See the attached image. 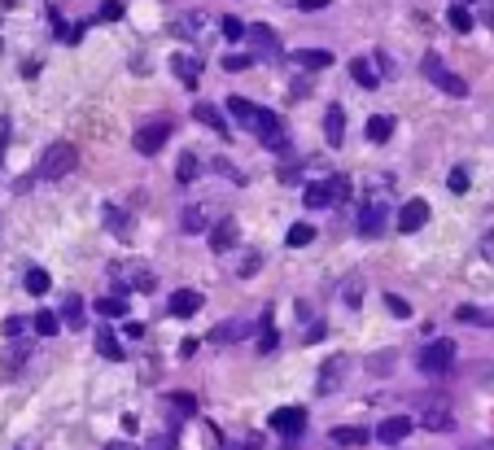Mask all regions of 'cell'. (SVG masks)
<instances>
[{"instance_id": "1", "label": "cell", "mask_w": 494, "mask_h": 450, "mask_svg": "<svg viewBox=\"0 0 494 450\" xmlns=\"http://www.w3.org/2000/svg\"><path fill=\"white\" fill-rule=\"evenodd\" d=\"M416 363H420V372H424V376H447V372L455 368V341L437 337V341H429V345H420Z\"/></svg>"}, {"instance_id": "2", "label": "cell", "mask_w": 494, "mask_h": 450, "mask_svg": "<svg viewBox=\"0 0 494 450\" xmlns=\"http://www.w3.org/2000/svg\"><path fill=\"white\" fill-rule=\"evenodd\" d=\"M75 162H79L75 144H70V140H53V144L44 149V158H40V179H61V175H70Z\"/></svg>"}, {"instance_id": "3", "label": "cell", "mask_w": 494, "mask_h": 450, "mask_svg": "<svg viewBox=\"0 0 494 450\" xmlns=\"http://www.w3.org/2000/svg\"><path fill=\"white\" fill-rule=\"evenodd\" d=\"M420 75L429 79V83H437V88L447 92V96H468V83L459 79V75H451V70H447V61H442L437 53H424V57H420Z\"/></svg>"}, {"instance_id": "4", "label": "cell", "mask_w": 494, "mask_h": 450, "mask_svg": "<svg viewBox=\"0 0 494 450\" xmlns=\"http://www.w3.org/2000/svg\"><path fill=\"white\" fill-rule=\"evenodd\" d=\"M167 136H171V127L167 123H144L136 136H131V144H136V153H144V158H154L162 144H167Z\"/></svg>"}, {"instance_id": "5", "label": "cell", "mask_w": 494, "mask_h": 450, "mask_svg": "<svg viewBox=\"0 0 494 450\" xmlns=\"http://www.w3.org/2000/svg\"><path fill=\"white\" fill-rule=\"evenodd\" d=\"M385 219H389L385 202H364V210H359V237L376 241V237H381V232H385Z\"/></svg>"}, {"instance_id": "6", "label": "cell", "mask_w": 494, "mask_h": 450, "mask_svg": "<svg viewBox=\"0 0 494 450\" xmlns=\"http://www.w3.org/2000/svg\"><path fill=\"white\" fill-rule=\"evenodd\" d=\"M254 131H258V140L267 144V149H285V123H280V114H276V110H258Z\"/></svg>"}, {"instance_id": "7", "label": "cell", "mask_w": 494, "mask_h": 450, "mask_svg": "<svg viewBox=\"0 0 494 450\" xmlns=\"http://www.w3.org/2000/svg\"><path fill=\"white\" fill-rule=\"evenodd\" d=\"M345 368H350V363H345V354H328L324 368H320V380H315V393H337Z\"/></svg>"}, {"instance_id": "8", "label": "cell", "mask_w": 494, "mask_h": 450, "mask_svg": "<svg viewBox=\"0 0 494 450\" xmlns=\"http://www.w3.org/2000/svg\"><path fill=\"white\" fill-rule=\"evenodd\" d=\"M206 306V297L197 293V289H179V293H171V302H167V315H175V320H193L197 310Z\"/></svg>"}, {"instance_id": "9", "label": "cell", "mask_w": 494, "mask_h": 450, "mask_svg": "<svg viewBox=\"0 0 494 450\" xmlns=\"http://www.w3.org/2000/svg\"><path fill=\"white\" fill-rule=\"evenodd\" d=\"M271 428L285 433V437H298L306 428V411L302 407H280V411H271Z\"/></svg>"}, {"instance_id": "10", "label": "cell", "mask_w": 494, "mask_h": 450, "mask_svg": "<svg viewBox=\"0 0 494 450\" xmlns=\"http://www.w3.org/2000/svg\"><path fill=\"white\" fill-rule=\"evenodd\" d=\"M411 428H416V420H411V415H389V420H381V428H376V442H381V446H394V442L411 437Z\"/></svg>"}, {"instance_id": "11", "label": "cell", "mask_w": 494, "mask_h": 450, "mask_svg": "<svg viewBox=\"0 0 494 450\" xmlns=\"http://www.w3.org/2000/svg\"><path fill=\"white\" fill-rule=\"evenodd\" d=\"M420 428H429V433H451L455 428V415L447 403H429L420 411Z\"/></svg>"}, {"instance_id": "12", "label": "cell", "mask_w": 494, "mask_h": 450, "mask_svg": "<svg viewBox=\"0 0 494 450\" xmlns=\"http://www.w3.org/2000/svg\"><path fill=\"white\" fill-rule=\"evenodd\" d=\"M179 227H184L188 237H197V232H210V206H206V202H188L184 214H179Z\"/></svg>"}, {"instance_id": "13", "label": "cell", "mask_w": 494, "mask_h": 450, "mask_svg": "<svg viewBox=\"0 0 494 450\" xmlns=\"http://www.w3.org/2000/svg\"><path fill=\"white\" fill-rule=\"evenodd\" d=\"M206 22H210V18H206L202 9H188V13H179V18H175L171 31H175V36H184V40H202V36H206Z\"/></svg>"}, {"instance_id": "14", "label": "cell", "mask_w": 494, "mask_h": 450, "mask_svg": "<svg viewBox=\"0 0 494 450\" xmlns=\"http://www.w3.org/2000/svg\"><path fill=\"white\" fill-rule=\"evenodd\" d=\"M193 119L202 123V127H210V131H219V136H232L227 119H223V114H219L215 105H210V101H197V105H193Z\"/></svg>"}, {"instance_id": "15", "label": "cell", "mask_w": 494, "mask_h": 450, "mask_svg": "<svg viewBox=\"0 0 494 450\" xmlns=\"http://www.w3.org/2000/svg\"><path fill=\"white\" fill-rule=\"evenodd\" d=\"M171 70H175V79L184 83V88H197V79H202V61L188 57V53H175L171 57Z\"/></svg>"}, {"instance_id": "16", "label": "cell", "mask_w": 494, "mask_h": 450, "mask_svg": "<svg viewBox=\"0 0 494 450\" xmlns=\"http://www.w3.org/2000/svg\"><path fill=\"white\" fill-rule=\"evenodd\" d=\"M237 237H241L237 219H219L215 227H210V249H215V254H223V249H232V245H237Z\"/></svg>"}, {"instance_id": "17", "label": "cell", "mask_w": 494, "mask_h": 450, "mask_svg": "<svg viewBox=\"0 0 494 450\" xmlns=\"http://www.w3.org/2000/svg\"><path fill=\"white\" fill-rule=\"evenodd\" d=\"M324 136H328V144H333V149L345 144V110L341 105H328V114H324Z\"/></svg>"}, {"instance_id": "18", "label": "cell", "mask_w": 494, "mask_h": 450, "mask_svg": "<svg viewBox=\"0 0 494 450\" xmlns=\"http://www.w3.org/2000/svg\"><path fill=\"white\" fill-rule=\"evenodd\" d=\"M424 223H429V206H424V202H407L403 214H398V232H420Z\"/></svg>"}, {"instance_id": "19", "label": "cell", "mask_w": 494, "mask_h": 450, "mask_svg": "<svg viewBox=\"0 0 494 450\" xmlns=\"http://www.w3.org/2000/svg\"><path fill=\"white\" fill-rule=\"evenodd\" d=\"M276 345H280V332H276V315L267 306V310H262V320H258V350H262V354H271Z\"/></svg>"}, {"instance_id": "20", "label": "cell", "mask_w": 494, "mask_h": 450, "mask_svg": "<svg viewBox=\"0 0 494 450\" xmlns=\"http://www.w3.org/2000/svg\"><path fill=\"white\" fill-rule=\"evenodd\" d=\"M245 332H250V328H245V320H223L219 328H210V341H215V345H232V341L245 337Z\"/></svg>"}, {"instance_id": "21", "label": "cell", "mask_w": 494, "mask_h": 450, "mask_svg": "<svg viewBox=\"0 0 494 450\" xmlns=\"http://www.w3.org/2000/svg\"><path fill=\"white\" fill-rule=\"evenodd\" d=\"M293 61H298L302 70H328V66H333V53H328V48H302V53H293Z\"/></svg>"}, {"instance_id": "22", "label": "cell", "mask_w": 494, "mask_h": 450, "mask_svg": "<svg viewBox=\"0 0 494 450\" xmlns=\"http://www.w3.org/2000/svg\"><path fill=\"white\" fill-rule=\"evenodd\" d=\"M245 40H250V44L258 48V53H276V48H280L276 31H271V27H262V22H254L250 31H245Z\"/></svg>"}, {"instance_id": "23", "label": "cell", "mask_w": 494, "mask_h": 450, "mask_svg": "<svg viewBox=\"0 0 494 450\" xmlns=\"http://www.w3.org/2000/svg\"><path fill=\"white\" fill-rule=\"evenodd\" d=\"M227 114H232L237 123H245V127H254V123H258V105H250L245 96H227Z\"/></svg>"}, {"instance_id": "24", "label": "cell", "mask_w": 494, "mask_h": 450, "mask_svg": "<svg viewBox=\"0 0 494 450\" xmlns=\"http://www.w3.org/2000/svg\"><path fill=\"white\" fill-rule=\"evenodd\" d=\"M389 136H394V119H389V114H372V119H368V140L385 144Z\"/></svg>"}, {"instance_id": "25", "label": "cell", "mask_w": 494, "mask_h": 450, "mask_svg": "<svg viewBox=\"0 0 494 450\" xmlns=\"http://www.w3.org/2000/svg\"><path fill=\"white\" fill-rule=\"evenodd\" d=\"M328 437H333V446H345V450H354V446H364L368 442V428H333V433H328Z\"/></svg>"}, {"instance_id": "26", "label": "cell", "mask_w": 494, "mask_h": 450, "mask_svg": "<svg viewBox=\"0 0 494 450\" xmlns=\"http://www.w3.org/2000/svg\"><path fill=\"white\" fill-rule=\"evenodd\" d=\"M350 79L359 88H376V83H381V70H376L372 61H350Z\"/></svg>"}, {"instance_id": "27", "label": "cell", "mask_w": 494, "mask_h": 450, "mask_svg": "<svg viewBox=\"0 0 494 450\" xmlns=\"http://www.w3.org/2000/svg\"><path fill=\"white\" fill-rule=\"evenodd\" d=\"M31 328H36L40 337H57V332H61V315H53V310H36Z\"/></svg>"}, {"instance_id": "28", "label": "cell", "mask_w": 494, "mask_h": 450, "mask_svg": "<svg viewBox=\"0 0 494 450\" xmlns=\"http://www.w3.org/2000/svg\"><path fill=\"white\" fill-rule=\"evenodd\" d=\"M455 320H459V324H477V328H490V324H494V310H477V306H455Z\"/></svg>"}, {"instance_id": "29", "label": "cell", "mask_w": 494, "mask_h": 450, "mask_svg": "<svg viewBox=\"0 0 494 450\" xmlns=\"http://www.w3.org/2000/svg\"><path fill=\"white\" fill-rule=\"evenodd\" d=\"M61 324H70V328H79V324H84V297H66V302H61Z\"/></svg>"}, {"instance_id": "30", "label": "cell", "mask_w": 494, "mask_h": 450, "mask_svg": "<svg viewBox=\"0 0 494 450\" xmlns=\"http://www.w3.org/2000/svg\"><path fill=\"white\" fill-rule=\"evenodd\" d=\"M197 175H202V166H197V153H179V166H175V179H179V184H193Z\"/></svg>"}, {"instance_id": "31", "label": "cell", "mask_w": 494, "mask_h": 450, "mask_svg": "<svg viewBox=\"0 0 494 450\" xmlns=\"http://www.w3.org/2000/svg\"><path fill=\"white\" fill-rule=\"evenodd\" d=\"M96 310H101L105 320H123V315H127V297L110 293V297H101V302H96Z\"/></svg>"}, {"instance_id": "32", "label": "cell", "mask_w": 494, "mask_h": 450, "mask_svg": "<svg viewBox=\"0 0 494 450\" xmlns=\"http://www.w3.org/2000/svg\"><path fill=\"white\" fill-rule=\"evenodd\" d=\"M96 350H101L110 363H119V359H123V345H119V337H114L110 328H101V337H96Z\"/></svg>"}, {"instance_id": "33", "label": "cell", "mask_w": 494, "mask_h": 450, "mask_svg": "<svg viewBox=\"0 0 494 450\" xmlns=\"http://www.w3.org/2000/svg\"><path fill=\"white\" fill-rule=\"evenodd\" d=\"M27 354H31V341H18V345H9V350H5V372H18L22 363H27Z\"/></svg>"}, {"instance_id": "34", "label": "cell", "mask_w": 494, "mask_h": 450, "mask_svg": "<svg viewBox=\"0 0 494 450\" xmlns=\"http://www.w3.org/2000/svg\"><path fill=\"white\" fill-rule=\"evenodd\" d=\"M22 285H27V293H31V297L48 293V271H40V267H31V271L22 276Z\"/></svg>"}, {"instance_id": "35", "label": "cell", "mask_w": 494, "mask_h": 450, "mask_svg": "<svg viewBox=\"0 0 494 450\" xmlns=\"http://www.w3.org/2000/svg\"><path fill=\"white\" fill-rule=\"evenodd\" d=\"M302 202H306L310 210H320V206H333V197H328V184H310V188L302 193Z\"/></svg>"}, {"instance_id": "36", "label": "cell", "mask_w": 494, "mask_h": 450, "mask_svg": "<svg viewBox=\"0 0 494 450\" xmlns=\"http://www.w3.org/2000/svg\"><path fill=\"white\" fill-rule=\"evenodd\" d=\"M285 241H289L293 249H302V245H310V241H315V227H310V223H293Z\"/></svg>"}, {"instance_id": "37", "label": "cell", "mask_w": 494, "mask_h": 450, "mask_svg": "<svg viewBox=\"0 0 494 450\" xmlns=\"http://www.w3.org/2000/svg\"><path fill=\"white\" fill-rule=\"evenodd\" d=\"M447 22L459 31V36H464V31H472V13L464 9V5H451V13H447Z\"/></svg>"}, {"instance_id": "38", "label": "cell", "mask_w": 494, "mask_h": 450, "mask_svg": "<svg viewBox=\"0 0 494 450\" xmlns=\"http://www.w3.org/2000/svg\"><path fill=\"white\" fill-rule=\"evenodd\" d=\"M328 197H333V206H337V202H350V179H345V175H333V179H328Z\"/></svg>"}, {"instance_id": "39", "label": "cell", "mask_w": 494, "mask_h": 450, "mask_svg": "<svg viewBox=\"0 0 494 450\" xmlns=\"http://www.w3.org/2000/svg\"><path fill=\"white\" fill-rule=\"evenodd\" d=\"M101 219H105V227H114V232H119V237H123V232H127V214H123V210H114V206H105V210H101Z\"/></svg>"}, {"instance_id": "40", "label": "cell", "mask_w": 494, "mask_h": 450, "mask_svg": "<svg viewBox=\"0 0 494 450\" xmlns=\"http://www.w3.org/2000/svg\"><path fill=\"white\" fill-rule=\"evenodd\" d=\"M385 306H389V315H394V320H411V306L403 302L398 293H385Z\"/></svg>"}, {"instance_id": "41", "label": "cell", "mask_w": 494, "mask_h": 450, "mask_svg": "<svg viewBox=\"0 0 494 450\" xmlns=\"http://www.w3.org/2000/svg\"><path fill=\"white\" fill-rule=\"evenodd\" d=\"M171 407H175L179 415H197V398H193V393H171Z\"/></svg>"}, {"instance_id": "42", "label": "cell", "mask_w": 494, "mask_h": 450, "mask_svg": "<svg viewBox=\"0 0 494 450\" xmlns=\"http://www.w3.org/2000/svg\"><path fill=\"white\" fill-rule=\"evenodd\" d=\"M447 188L451 193H468V171H464V166H455V171L447 175Z\"/></svg>"}, {"instance_id": "43", "label": "cell", "mask_w": 494, "mask_h": 450, "mask_svg": "<svg viewBox=\"0 0 494 450\" xmlns=\"http://www.w3.org/2000/svg\"><path fill=\"white\" fill-rule=\"evenodd\" d=\"M219 27H223V36H227V40H245V31H250V27H245L241 18H223Z\"/></svg>"}, {"instance_id": "44", "label": "cell", "mask_w": 494, "mask_h": 450, "mask_svg": "<svg viewBox=\"0 0 494 450\" xmlns=\"http://www.w3.org/2000/svg\"><path fill=\"white\" fill-rule=\"evenodd\" d=\"M245 66H254L250 53H227V57H223V70H245Z\"/></svg>"}, {"instance_id": "45", "label": "cell", "mask_w": 494, "mask_h": 450, "mask_svg": "<svg viewBox=\"0 0 494 450\" xmlns=\"http://www.w3.org/2000/svg\"><path fill=\"white\" fill-rule=\"evenodd\" d=\"M210 166H215L219 175H227V179H232V184H241V171H237V166L227 162V158H215V162H210Z\"/></svg>"}, {"instance_id": "46", "label": "cell", "mask_w": 494, "mask_h": 450, "mask_svg": "<svg viewBox=\"0 0 494 450\" xmlns=\"http://www.w3.org/2000/svg\"><path fill=\"white\" fill-rule=\"evenodd\" d=\"M341 297H345V306H359V297H364V280H350Z\"/></svg>"}, {"instance_id": "47", "label": "cell", "mask_w": 494, "mask_h": 450, "mask_svg": "<svg viewBox=\"0 0 494 450\" xmlns=\"http://www.w3.org/2000/svg\"><path fill=\"white\" fill-rule=\"evenodd\" d=\"M258 262H262L258 254H245V262H241V271H237V276H241V280H250V276H258Z\"/></svg>"}, {"instance_id": "48", "label": "cell", "mask_w": 494, "mask_h": 450, "mask_svg": "<svg viewBox=\"0 0 494 450\" xmlns=\"http://www.w3.org/2000/svg\"><path fill=\"white\" fill-rule=\"evenodd\" d=\"M27 328H31V324H27V320H18V315H13V320H5V337H22Z\"/></svg>"}, {"instance_id": "49", "label": "cell", "mask_w": 494, "mask_h": 450, "mask_svg": "<svg viewBox=\"0 0 494 450\" xmlns=\"http://www.w3.org/2000/svg\"><path fill=\"white\" fill-rule=\"evenodd\" d=\"M389 363H394V350H385V354H372V359H368V368H372V372H381V368H389Z\"/></svg>"}, {"instance_id": "50", "label": "cell", "mask_w": 494, "mask_h": 450, "mask_svg": "<svg viewBox=\"0 0 494 450\" xmlns=\"http://www.w3.org/2000/svg\"><path fill=\"white\" fill-rule=\"evenodd\" d=\"M101 18H123V0H105V5H101Z\"/></svg>"}, {"instance_id": "51", "label": "cell", "mask_w": 494, "mask_h": 450, "mask_svg": "<svg viewBox=\"0 0 494 450\" xmlns=\"http://www.w3.org/2000/svg\"><path fill=\"white\" fill-rule=\"evenodd\" d=\"M123 332H127V337H144V324H136V320H127V324H123Z\"/></svg>"}, {"instance_id": "52", "label": "cell", "mask_w": 494, "mask_h": 450, "mask_svg": "<svg viewBox=\"0 0 494 450\" xmlns=\"http://www.w3.org/2000/svg\"><path fill=\"white\" fill-rule=\"evenodd\" d=\"M232 450H258V437H245V442H237Z\"/></svg>"}, {"instance_id": "53", "label": "cell", "mask_w": 494, "mask_h": 450, "mask_svg": "<svg viewBox=\"0 0 494 450\" xmlns=\"http://www.w3.org/2000/svg\"><path fill=\"white\" fill-rule=\"evenodd\" d=\"M105 450H136V446H127V442H110Z\"/></svg>"}, {"instance_id": "54", "label": "cell", "mask_w": 494, "mask_h": 450, "mask_svg": "<svg viewBox=\"0 0 494 450\" xmlns=\"http://www.w3.org/2000/svg\"><path fill=\"white\" fill-rule=\"evenodd\" d=\"M481 249H486V258H494V241H490V237H486V245H481Z\"/></svg>"}, {"instance_id": "55", "label": "cell", "mask_w": 494, "mask_h": 450, "mask_svg": "<svg viewBox=\"0 0 494 450\" xmlns=\"http://www.w3.org/2000/svg\"><path fill=\"white\" fill-rule=\"evenodd\" d=\"M468 450H494V442H477V446H468Z\"/></svg>"}, {"instance_id": "56", "label": "cell", "mask_w": 494, "mask_h": 450, "mask_svg": "<svg viewBox=\"0 0 494 450\" xmlns=\"http://www.w3.org/2000/svg\"><path fill=\"white\" fill-rule=\"evenodd\" d=\"M215 450H223V446H215Z\"/></svg>"}]
</instances>
